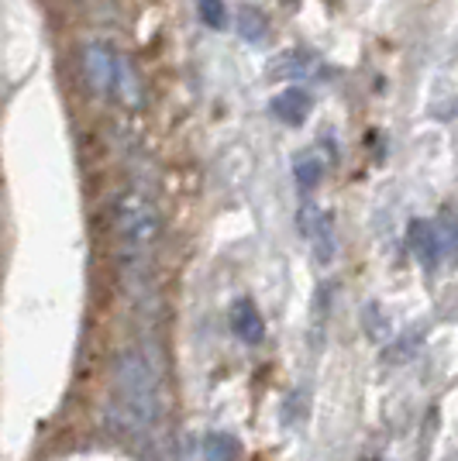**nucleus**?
Segmentation results:
<instances>
[{
    "label": "nucleus",
    "instance_id": "obj_11",
    "mask_svg": "<svg viewBox=\"0 0 458 461\" xmlns=\"http://www.w3.org/2000/svg\"><path fill=\"white\" fill-rule=\"evenodd\" d=\"M310 69H314V59L307 56V52H287V56H283V62H279V66H272L269 73H272V77L300 79V77H307Z\"/></svg>",
    "mask_w": 458,
    "mask_h": 461
},
{
    "label": "nucleus",
    "instance_id": "obj_6",
    "mask_svg": "<svg viewBox=\"0 0 458 461\" xmlns=\"http://www.w3.org/2000/svg\"><path fill=\"white\" fill-rule=\"evenodd\" d=\"M228 321H231L234 338L245 341V345H259V341L266 338V321H262V313H259V307H255L252 300H234Z\"/></svg>",
    "mask_w": 458,
    "mask_h": 461
},
{
    "label": "nucleus",
    "instance_id": "obj_1",
    "mask_svg": "<svg viewBox=\"0 0 458 461\" xmlns=\"http://www.w3.org/2000/svg\"><path fill=\"white\" fill-rule=\"evenodd\" d=\"M162 396H159V372L152 358L138 348H124L114 362V389H111V423L121 434L142 438L159 420Z\"/></svg>",
    "mask_w": 458,
    "mask_h": 461
},
{
    "label": "nucleus",
    "instance_id": "obj_9",
    "mask_svg": "<svg viewBox=\"0 0 458 461\" xmlns=\"http://www.w3.org/2000/svg\"><path fill=\"white\" fill-rule=\"evenodd\" d=\"M293 173H297V183H300V190H314L317 183H321V176H325V162L317 158L314 152H304L297 155V166H293Z\"/></svg>",
    "mask_w": 458,
    "mask_h": 461
},
{
    "label": "nucleus",
    "instance_id": "obj_5",
    "mask_svg": "<svg viewBox=\"0 0 458 461\" xmlns=\"http://www.w3.org/2000/svg\"><path fill=\"white\" fill-rule=\"evenodd\" d=\"M300 230L304 238L314 241V251H317V262L327 266L334 258V238H331V217L325 211H317L314 203H304L300 207Z\"/></svg>",
    "mask_w": 458,
    "mask_h": 461
},
{
    "label": "nucleus",
    "instance_id": "obj_7",
    "mask_svg": "<svg viewBox=\"0 0 458 461\" xmlns=\"http://www.w3.org/2000/svg\"><path fill=\"white\" fill-rule=\"evenodd\" d=\"M269 111H272V117H279L283 124H289V128H300L307 114H310V94L300 90V86H287L283 94L272 96Z\"/></svg>",
    "mask_w": 458,
    "mask_h": 461
},
{
    "label": "nucleus",
    "instance_id": "obj_2",
    "mask_svg": "<svg viewBox=\"0 0 458 461\" xmlns=\"http://www.w3.org/2000/svg\"><path fill=\"white\" fill-rule=\"evenodd\" d=\"M114 234L124 276L145 279V272L155 258V249H159V238H162V213H159L152 196L138 190L121 193L114 203Z\"/></svg>",
    "mask_w": 458,
    "mask_h": 461
},
{
    "label": "nucleus",
    "instance_id": "obj_8",
    "mask_svg": "<svg viewBox=\"0 0 458 461\" xmlns=\"http://www.w3.org/2000/svg\"><path fill=\"white\" fill-rule=\"evenodd\" d=\"M238 35H242L245 41H252V45L266 41V35H269V21H266V14H262L259 7H252V4H245V7L238 11Z\"/></svg>",
    "mask_w": 458,
    "mask_h": 461
},
{
    "label": "nucleus",
    "instance_id": "obj_12",
    "mask_svg": "<svg viewBox=\"0 0 458 461\" xmlns=\"http://www.w3.org/2000/svg\"><path fill=\"white\" fill-rule=\"evenodd\" d=\"M197 11H200V21H204L207 28H214V32H221L224 21H228V14H224V0H197Z\"/></svg>",
    "mask_w": 458,
    "mask_h": 461
},
{
    "label": "nucleus",
    "instance_id": "obj_10",
    "mask_svg": "<svg viewBox=\"0 0 458 461\" xmlns=\"http://www.w3.org/2000/svg\"><path fill=\"white\" fill-rule=\"evenodd\" d=\"M242 447L231 434H207L204 441V458L207 461H238Z\"/></svg>",
    "mask_w": 458,
    "mask_h": 461
},
{
    "label": "nucleus",
    "instance_id": "obj_3",
    "mask_svg": "<svg viewBox=\"0 0 458 461\" xmlns=\"http://www.w3.org/2000/svg\"><path fill=\"white\" fill-rule=\"evenodd\" d=\"M407 249L410 255L417 258L424 269H435L441 266V258L452 251V224L448 221H410V228H407Z\"/></svg>",
    "mask_w": 458,
    "mask_h": 461
},
{
    "label": "nucleus",
    "instance_id": "obj_4",
    "mask_svg": "<svg viewBox=\"0 0 458 461\" xmlns=\"http://www.w3.org/2000/svg\"><path fill=\"white\" fill-rule=\"evenodd\" d=\"M117 66H121V59H117L104 41H90V45H87V52H83V73H87V83H90L94 94H100V96L114 94Z\"/></svg>",
    "mask_w": 458,
    "mask_h": 461
}]
</instances>
